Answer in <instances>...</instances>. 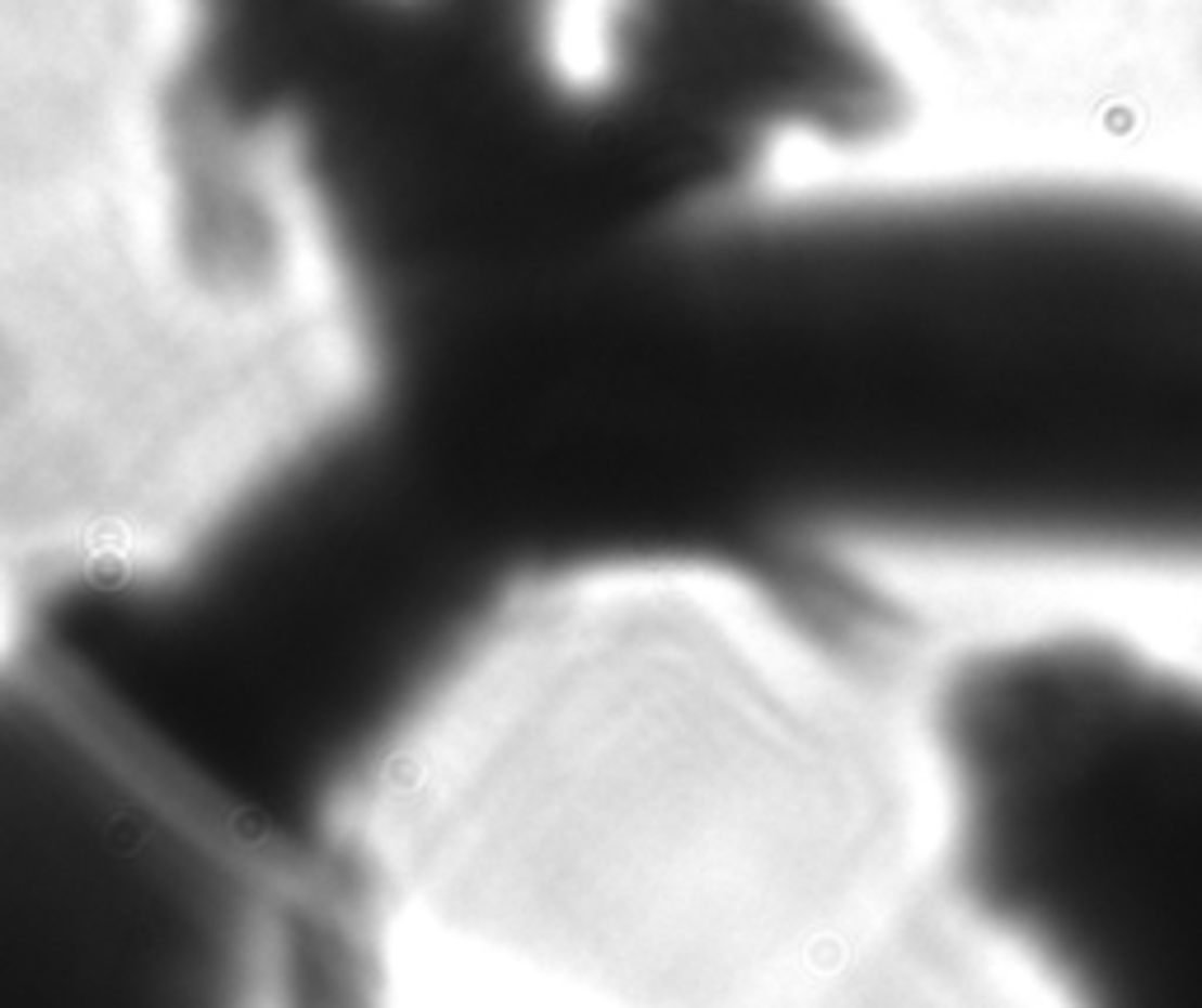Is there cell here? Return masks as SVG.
Wrapping results in <instances>:
<instances>
[{"label":"cell","instance_id":"6da1fadb","mask_svg":"<svg viewBox=\"0 0 1202 1008\" xmlns=\"http://www.w3.org/2000/svg\"><path fill=\"white\" fill-rule=\"evenodd\" d=\"M958 774L869 624L690 559L503 595L366 750L344 896L521 1008H992Z\"/></svg>","mask_w":1202,"mask_h":1008}]
</instances>
